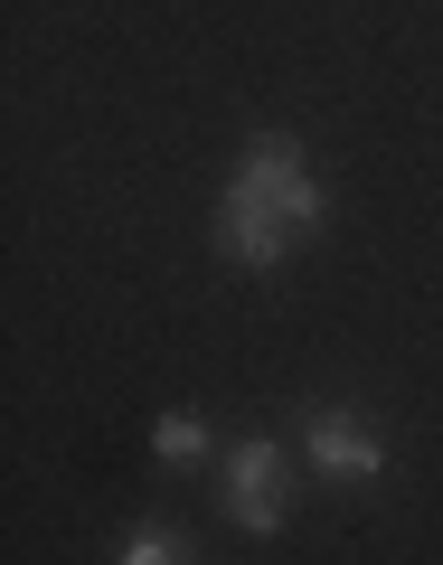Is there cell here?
Here are the masks:
<instances>
[{"label":"cell","mask_w":443,"mask_h":565,"mask_svg":"<svg viewBox=\"0 0 443 565\" xmlns=\"http://www.w3.org/2000/svg\"><path fill=\"white\" fill-rule=\"evenodd\" d=\"M226 207L274 217V226H293V236H312V226H321V180L303 170V141H293V132H255L245 170L226 180Z\"/></svg>","instance_id":"1"},{"label":"cell","mask_w":443,"mask_h":565,"mask_svg":"<svg viewBox=\"0 0 443 565\" xmlns=\"http://www.w3.org/2000/svg\"><path fill=\"white\" fill-rule=\"evenodd\" d=\"M226 519H236L245 537H283V519H293V481H283V452L274 444H236V452H226Z\"/></svg>","instance_id":"2"},{"label":"cell","mask_w":443,"mask_h":565,"mask_svg":"<svg viewBox=\"0 0 443 565\" xmlns=\"http://www.w3.org/2000/svg\"><path fill=\"white\" fill-rule=\"evenodd\" d=\"M303 452L330 471V481H378V462H387L378 424H368L359 405H312V424H303Z\"/></svg>","instance_id":"3"},{"label":"cell","mask_w":443,"mask_h":565,"mask_svg":"<svg viewBox=\"0 0 443 565\" xmlns=\"http://www.w3.org/2000/svg\"><path fill=\"white\" fill-rule=\"evenodd\" d=\"M151 452H161L170 471H189V462L208 452V415H199V405H170V415L151 424Z\"/></svg>","instance_id":"4"},{"label":"cell","mask_w":443,"mask_h":565,"mask_svg":"<svg viewBox=\"0 0 443 565\" xmlns=\"http://www.w3.org/2000/svg\"><path fill=\"white\" fill-rule=\"evenodd\" d=\"M123 565H180V537H161V527H133V537H123Z\"/></svg>","instance_id":"5"}]
</instances>
